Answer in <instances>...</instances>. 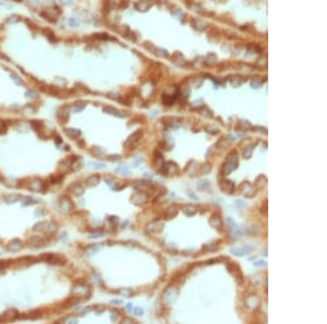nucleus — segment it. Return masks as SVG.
<instances>
[{
  "instance_id": "nucleus-47",
  "label": "nucleus",
  "mask_w": 327,
  "mask_h": 324,
  "mask_svg": "<svg viewBox=\"0 0 327 324\" xmlns=\"http://www.w3.org/2000/svg\"><path fill=\"white\" fill-rule=\"evenodd\" d=\"M92 165H94V168H96V169H103V168H105V164L103 163H90Z\"/></svg>"
},
{
  "instance_id": "nucleus-2",
  "label": "nucleus",
  "mask_w": 327,
  "mask_h": 324,
  "mask_svg": "<svg viewBox=\"0 0 327 324\" xmlns=\"http://www.w3.org/2000/svg\"><path fill=\"white\" fill-rule=\"evenodd\" d=\"M73 298H87L90 295V288L84 284H76L71 289Z\"/></svg>"
},
{
  "instance_id": "nucleus-44",
  "label": "nucleus",
  "mask_w": 327,
  "mask_h": 324,
  "mask_svg": "<svg viewBox=\"0 0 327 324\" xmlns=\"http://www.w3.org/2000/svg\"><path fill=\"white\" fill-rule=\"evenodd\" d=\"M253 265L256 266V267H264V266L267 265V263L264 261H257V262H254Z\"/></svg>"
},
{
  "instance_id": "nucleus-4",
  "label": "nucleus",
  "mask_w": 327,
  "mask_h": 324,
  "mask_svg": "<svg viewBox=\"0 0 327 324\" xmlns=\"http://www.w3.org/2000/svg\"><path fill=\"white\" fill-rule=\"evenodd\" d=\"M27 188L33 192H41L45 190V183L41 178H33L28 181Z\"/></svg>"
},
{
  "instance_id": "nucleus-21",
  "label": "nucleus",
  "mask_w": 327,
  "mask_h": 324,
  "mask_svg": "<svg viewBox=\"0 0 327 324\" xmlns=\"http://www.w3.org/2000/svg\"><path fill=\"white\" fill-rule=\"evenodd\" d=\"M209 224H211V225L213 226L214 228L218 229V228H220V227H222V218H220L218 215H213V216L211 217V219H209Z\"/></svg>"
},
{
  "instance_id": "nucleus-15",
  "label": "nucleus",
  "mask_w": 327,
  "mask_h": 324,
  "mask_svg": "<svg viewBox=\"0 0 327 324\" xmlns=\"http://www.w3.org/2000/svg\"><path fill=\"white\" fill-rule=\"evenodd\" d=\"M58 230V226H57L56 223L54 222H48V223H45V226L43 228V232H45L46 235H54L57 232Z\"/></svg>"
},
{
  "instance_id": "nucleus-9",
  "label": "nucleus",
  "mask_w": 327,
  "mask_h": 324,
  "mask_svg": "<svg viewBox=\"0 0 327 324\" xmlns=\"http://www.w3.org/2000/svg\"><path fill=\"white\" fill-rule=\"evenodd\" d=\"M219 188L222 192L227 194H232L233 191H235V183L230 180H227V179H224L219 182Z\"/></svg>"
},
{
  "instance_id": "nucleus-18",
  "label": "nucleus",
  "mask_w": 327,
  "mask_h": 324,
  "mask_svg": "<svg viewBox=\"0 0 327 324\" xmlns=\"http://www.w3.org/2000/svg\"><path fill=\"white\" fill-rule=\"evenodd\" d=\"M99 181H100V176L95 174V175L90 176L87 179H86V185H87L88 187H95V186L98 185Z\"/></svg>"
},
{
  "instance_id": "nucleus-31",
  "label": "nucleus",
  "mask_w": 327,
  "mask_h": 324,
  "mask_svg": "<svg viewBox=\"0 0 327 324\" xmlns=\"http://www.w3.org/2000/svg\"><path fill=\"white\" fill-rule=\"evenodd\" d=\"M116 172H120V174L122 175H129L130 174V169L127 167V166H120V167L116 168V170H115Z\"/></svg>"
},
{
  "instance_id": "nucleus-17",
  "label": "nucleus",
  "mask_w": 327,
  "mask_h": 324,
  "mask_svg": "<svg viewBox=\"0 0 327 324\" xmlns=\"http://www.w3.org/2000/svg\"><path fill=\"white\" fill-rule=\"evenodd\" d=\"M164 224L160 223L159 221H154L147 226V232H158L163 229Z\"/></svg>"
},
{
  "instance_id": "nucleus-11",
  "label": "nucleus",
  "mask_w": 327,
  "mask_h": 324,
  "mask_svg": "<svg viewBox=\"0 0 327 324\" xmlns=\"http://www.w3.org/2000/svg\"><path fill=\"white\" fill-rule=\"evenodd\" d=\"M69 191L71 192L73 195H76V197H80V195L83 194L84 191H85V187H84L81 182H76V183H73V185L70 186Z\"/></svg>"
},
{
  "instance_id": "nucleus-57",
  "label": "nucleus",
  "mask_w": 327,
  "mask_h": 324,
  "mask_svg": "<svg viewBox=\"0 0 327 324\" xmlns=\"http://www.w3.org/2000/svg\"><path fill=\"white\" fill-rule=\"evenodd\" d=\"M109 222H111V223H117V222H118V217H115V216L110 217Z\"/></svg>"
},
{
  "instance_id": "nucleus-41",
  "label": "nucleus",
  "mask_w": 327,
  "mask_h": 324,
  "mask_svg": "<svg viewBox=\"0 0 327 324\" xmlns=\"http://www.w3.org/2000/svg\"><path fill=\"white\" fill-rule=\"evenodd\" d=\"M39 4V0H27V6L32 7V8H35Z\"/></svg>"
},
{
  "instance_id": "nucleus-59",
  "label": "nucleus",
  "mask_w": 327,
  "mask_h": 324,
  "mask_svg": "<svg viewBox=\"0 0 327 324\" xmlns=\"http://www.w3.org/2000/svg\"><path fill=\"white\" fill-rule=\"evenodd\" d=\"M132 309H133V306H132L131 303H128V305H127V310H128V311H132Z\"/></svg>"
},
{
  "instance_id": "nucleus-25",
  "label": "nucleus",
  "mask_w": 327,
  "mask_h": 324,
  "mask_svg": "<svg viewBox=\"0 0 327 324\" xmlns=\"http://www.w3.org/2000/svg\"><path fill=\"white\" fill-rule=\"evenodd\" d=\"M231 235H232V237L235 239L242 238L244 236V229L242 227H237L233 230H231Z\"/></svg>"
},
{
  "instance_id": "nucleus-43",
  "label": "nucleus",
  "mask_w": 327,
  "mask_h": 324,
  "mask_svg": "<svg viewBox=\"0 0 327 324\" xmlns=\"http://www.w3.org/2000/svg\"><path fill=\"white\" fill-rule=\"evenodd\" d=\"M23 112H31V114H34V112H35V108H34V107H32V106H31V105H26L25 107L23 108Z\"/></svg>"
},
{
  "instance_id": "nucleus-62",
  "label": "nucleus",
  "mask_w": 327,
  "mask_h": 324,
  "mask_svg": "<svg viewBox=\"0 0 327 324\" xmlns=\"http://www.w3.org/2000/svg\"><path fill=\"white\" fill-rule=\"evenodd\" d=\"M1 254H2V253H1V251H0V256H1Z\"/></svg>"
},
{
  "instance_id": "nucleus-23",
  "label": "nucleus",
  "mask_w": 327,
  "mask_h": 324,
  "mask_svg": "<svg viewBox=\"0 0 327 324\" xmlns=\"http://www.w3.org/2000/svg\"><path fill=\"white\" fill-rule=\"evenodd\" d=\"M254 147H255V144H254V143L249 144V145L245 146V148L243 150V157L245 159L251 158L252 153H253V151H254Z\"/></svg>"
},
{
  "instance_id": "nucleus-28",
  "label": "nucleus",
  "mask_w": 327,
  "mask_h": 324,
  "mask_svg": "<svg viewBox=\"0 0 327 324\" xmlns=\"http://www.w3.org/2000/svg\"><path fill=\"white\" fill-rule=\"evenodd\" d=\"M230 253H232L233 256H237V257H243V256H245V252H244L243 248H231Z\"/></svg>"
},
{
  "instance_id": "nucleus-51",
  "label": "nucleus",
  "mask_w": 327,
  "mask_h": 324,
  "mask_svg": "<svg viewBox=\"0 0 327 324\" xmlns=\"http://www.w3.org/2000/svg\"><path fill=\"white\" fill-rule=\"evenodd\" d=\"M59 2H60L62 6H69V4L72 3V0H59Z\"/></svg>"
},
{
  "instance_id": "nucleus-55",
  "label": "nucleus",
  "mask_w": 327,
  "mask_h": 324,
  "mask_svg": "<svg viewBox=\"0 0 327 324\" xmlns=\"http://www.w3.org/2000/svg\"><path fill=\"white\" fill-rule=\"evenodd\" d=\"M6 266H8L7 261H0V270H1V268H4Z\"/></svg>"
},
{
  "instance_id": "nucleus-33",
  "label": "nucleus",
  "mask_w": 327,
  "mask_h": 324,
  "mask_svg": "<svg viewBox=\"0 0 327 324\" xmlns=\"http://www.w3.org/2000/svg\"><path fill=\"white\" fill-rule=\"evenodd\" d=\"M68 24H69L70 26L76 27V26H79V24H80V21H79L78 19H76V17H70V19L68 20Z\"/></svg>"
},
{
  "instance_id": "nucleus-61",
  "label": "nucleus",
  "mask_w": 327,
  "mask_h": 324,
  "mask_svg": "<svg viewBox=\"0 0 327 324\" xmlns=\"http://www.w3.org/2000/svg\"><path fill=\"white\" fill-rule=\"evenodd\" d=\"M95 278H96V279H95V282H96V283L97 284H101V281H100V278H99V277L98 276H95Z\"/></svg>"
},
{
  "instance_id": "nucleus-13",
  "label": "nucleus",
  "mask_w": 327,
  "mask_h": 324,
  "mask_svg": "<svg viewBox=\"0 0 327 324\" xmlns=\"http://www.w3.org/2000/svg\"><path fill=\"white\" fill-rule=\"evenodd\" d=\"M23 248V243L19 239H12L10 242L7 245V249L11 252H17Z\"/></svg>"
},
{
  "instance_id": "nucleus-52",
  "label": "nucleus",
  "mask_w": 327,
  "mask_h": 324,
  "mask_svg": "<svg viewBox=\"0 0 327 324\" xmlns=\"http://www.w3.org/2000/svg\"><path fill=\"white\" fill-rule=\"evenodd\" d=\"M110 319H111L112 322H115V321H117V319H118V314L115 313V312H111V316H110Z\"/></svg>"
},
{
  "instance_id": "nucleus-56",
  "label": "nucleus",
  "mask_w": 327,
  "mask_h": 324,
  "mask_svg": "<svg viewBox=\"0 0 327 324\" xmlns=\"http://www.w3.org/2000/svg\"><path fill=\"white\" fill-rule=\"evenodd\" d=\"M141 162H142V158H141V157L138 159H135V161H134V167H138V165L141 163Z\"/></svg>"
},
{
  "instance_id": "nucleus-8",
  "label": "nucleus",
  "mask_w": 327,
  "mask_h": 324,
  "mask_svg": "<svg viewBox=\"0 0 327 324\" xmlns=\"http://www.w3.org/2000/svg\"><path fill=\"white\" fill-rule=\"evenodd\" d=\"M132 203H134L135 205H141V204H144L149 201V195L142 191L135 192L131 197Z\"/></svg>"
},
{
  "instance_id": "nucleus-39",
  "label": "nucleus",
  "mask_w": 327,
  "mask_h": 324,
  "mask_svg": "<svg viewBox=\"0 0 327 324\" xmlns=\"http://www.w3.org/2000/svg\"><path fill=\"white\" fill-rule=\"evenodd\" d=\"M132 311H133V313L135 314V316L140 317V316H143V313H144V311H143V309L141 307H135L132 309Z\"/></svg>"
},
{
  "instance_id": "nucleus-12",
  "label": "nucleus",
  "mask_w": 327,
  "mask_h": 324,
  "mask_svg": "<svg viewBox=\"0 0 327 324\" xmlns=\"http://www.w3.org/2000/svg\"><path fill=\"white\" fill-rule=\"evenodd\" d=\"M143 137V132L142 130H136L134 133H132L131 135H130L129 137L127 139V141L124 142V145L125 146H130L132 145V144L136 143V142L139 141V140L141 139V137Z\"/></svg>"
},
{
  "instance_id": "nucleus-45",
  "label": "nucleus",
  "mask_w": 327,
  "mask_h": 324,
  "mask_svg": "<svg viewBox=\"0 0 327 324\" xmlns=\"http://www.w3.org/2000/svg\"><path fill=\"white\" fill-rule=\"evenodd\" d=\"M242 248H243L245 254H249V253H251V252L253 251V247H252V246L246 245V246H244V247H242Z\"/></svg>"
},
{
  "instance_id": "nucleus-60",
  "label": "nucleus",
  "mask_w": 327,
  "mask_h": 324,
  "mask_svg": "<svg viewBox=\"0 0 327 324\" xmlns=\"http://www.w3.org/2000/svg\"><path fill=\"white\" fill-rule=\"evenodd\" d=\"M122 322H123V323H127V322H129V323H134V321L132 320V319H124V320L122 321Z\"/></svg>"
},
{
  "instance_id": "nucleus-40",
  "label": "nucleus",
  "mask_w": 327,
  "mask_h": 324,
  "mask_svg": "<svg viewBox=\"0 0 327 324\" xmlns=\"http://www.w3.org/2000/svg\"><path fill=\"white\" fill-rule=\"evenodd\" d=\"M119 292H120V294H122V295H124L125 297H130L132 295V290L129 289V288H122V289H121Z\"/></svg>"
},
{
  "instance_id": "nucleus-50",
  "label": "nucleus",
  "mask_w": 327,
  "mask_h": 324,
  "mask_svg": "<svg viewBox=\"0 0 327 324\" xmlns=\"http://www.w3.org/2000/svg\"><path fill=\"white\" fill-rule=\"evenodd\" d=\"M261 84H262V81H257V80H253V81L251 82V85L253 86V87H257V86H260Z\"/></svg>"
},
{
  "instance_id": "nucleus-29",
  "label": "nucleus",
  "mask_w": 327,
  "mask_h": 324,
  "mask_svg": "<svg viewBox=\"0 0 327 324\" xmlns=\"http://www.w3.org/2000/svg\"><path fill=\"white\" fill-rule=\"evenodd\" d=\"M90 153H92L93 155H95V156H101V155L105 154V150H103V148L100 147H93L92 150H90Z\"/></svg>"
},
{
  "instance_id": "nucleus-49",
  "label": "nucleus",
  "mask_w": 327,
  "mask_h": 324,
  "mask_svg": "<svg viewBox=\"0 0 327 324\" xmlns=\"http://www.w3.org/2000/svg\"><path fill=\"white\" fill-rule=\"evenodd\" d=\"M26 97H30V98H34L35 96H36V93L34 92V91H27V92L25 93Z\"/></svg>"
},
{
  "instance_id": "nucleus-7",
  "label": "nucleus",
  "mask_w": 327,
  "mask_h": 324,
  "mask_svg": "<svg viewBox=\"0 0 327 324\" xmlns=\"http://www.w3.org/2000/svg\"><path fill=\"white\" fill-rule=\"evenodd\" d=\"M239 190L241 191V193L245 195L246 197H254L256 193L254 187L250 182H247V181L242 182V185L239 187Z\"/></svg>"
},
{
  "instance_id": "nucleus-37",
  "label": "nucleus",
  "mask_w": 327,
  "mask_h": 324,
  "mask_svg": "<svg viewBox=\"0 0 327 324\" xmlns=\"http://www.w3.org/2000/svg\"><path fill=\"white\" fill-rule=\"evenodd\" d=\"M45 223L46 222H38V223H36L34 225V227H33V230H43Z\"/></svg>"
},
{
  "instance_id": "nucleus-14",
  "label": "nucleus",
  "mask_w": 327,
  "mask_h": 324,
  "mask_svg": "<svg viewBox=\"0 0 327 324\" xmlns=\"http://www.w3.org/2000/svg\"><path fill=\"white\" fill-rule=\"evenodd\" d=\"M260 303L261 300L256 295H251V296H249L245 299V305L249 308H251V309H256L260 306Z\"/></svg>"
},
{
  "instance_id": "nucleus-53",
  "label": "nucleus",
  "mask_w": 327,
  "mask_h": 324,
  "mask_svg": "<svg viewBox=\"0 0 327 324\" xmlns=\"http://www.w3.org/2000/svg\"><path fill=\"white\" fill-rule=\"evenodd\" d=\"M100 237H103V234H94V235H90V238L96 239V238H100Z\"/></svg>"
},
{
  "instance_id": "nucleus-3",
  "label": "nucleus",
  "mask_w": 327,
  "mask_h": 324,
  "mask_svg": "<svg viewBox=\"0 0 327 324\" xmlns=\"http://www.w3.org/2000/svg\"><path fill=\"white\" fill-rule=\"evenodd\" d=\"M41 260L51 264H65L66 261H67L63 256H61V254H54V253L44 254V256L41 257Z\"/></svg>"
},
{
  "instance_id": "nucleus-10",
  "label": "nucleus",
  "mask_w": 327,
  "mask_h": 324,
  "mask_svg": "<svg viewBox=\"0 0 327 324\" xmlns=\"http://www.w3.org/2000/svg\"><path fill=\"white\" fill-rule=\"evenodd\" d=\"M28 246L32 248H41L45 246V239L41 236H31L28 239Z\"/></svg>"
},
{
  "instance_id": "nucleus-19",
  "label": "nucleus",
  "mask_w": 327,
  "mask_h": 324,
  "mask_svg": "<svg viewBox=\"0 0 327 324\" xmlns=\"http://www.w3.org/2000/svg\"><path fill=\"white\" fill-rule=\"evenodd\" d=\"M69 115H70V108L68 107V106H66V107H62L58 112V118H60L62 122H66V121L68 120V118H69Z\"/></svg>"
},
{
  "instance_id": "nucleus-1",
  "label": "nucleus",
  "mask_w": 327,
  "mask_h": 324,
  "mask_svg": "<svg viewBox=\"0 0 327 324\" xmlns=\"http://www.w3.org/2000/svg\"><path fill=\"white\" fill-rule=\"evenodd\" d=\"M239 165V158H238V153L237 151H232L230 154L227 156L226 162L224 163L222 167V176H227V175L231 174L233 170H236Z\"/></svg>"
},
{
  "instance_id": "nucleus-27",
  "label": "nucleus",
  "mask_w": 327,
  "mask_h": 324,
  "mask_svg": "<svg viewBox=\"0 0 327 324\" xmlns=\"http://www.w3.org/2000/svg\"><path fill=\"white\" fill-rule=\"evenodd\" d=\"M177 213H178V211L176 210V206L171 205L170 207L167 208V212H166V217H167V218H173V217L177 215Z\"/></svg>"
},
{
  "instance_id": "nucleus-22",
  "label": "nucleus",
  "mask_w": 327,
  "mask_h": 324,
  "mask_svg": "<svg viewBox=\"0 0 327 324\" xmlns=\"http://www.w3.org/2000/svg\"><path fill=\"white\" fill-rule=\"evenodd\" d=\"M183 212H184V214L188 215V216H193V215L196 214V212H198V207L192 205V204H188V205H185L184 207H183Z\"/></svg>"
},
{
  "instance_id": "nucleus-20",
  "label": "nucleus",
  "mask_w": 327,
  "mask_h": 324,
  "mask_svg": "<svg viewBox=\"0 0 327 324\" xmlns=\"http://www.w3.org/2000/svg\"><path fill=\"white\" fill-rule=\"evenodd\" d=\"M65 133L70 137V139H79L81 137V131L73 128H67L65 129Z\"/></svg>"
},
{
  "instance_id": "nucleus-26",
  "label": "nucleus",
  "mask_w": 327,
  "mask_h": 324,
  "mask_svg": "<svg viewBox=\"0 0 327 324\" xmlns=\"http://www.w3.org/2000/svg\"><path fill=\"white\" fill-rule=\"evenodd\" d=\"M104 112L108 115H111V116H117V117H123L122 115L119 114V112L114 107H104Z\"/></svg>"
},
{
  "instance_id": "nucleus-32",
  "label": "nucleus",
  "mask_w": 327,
  "mask_h": 324,
  "mask_svg": "<svg viewBox=\"0 0 327 324\" xmlns=\"http://www.w3.org/2000/svg\"><path fill=\"white\" fill-rule=\"evenodd\" d=\"M38 200H34V199H32V197H25V201H23V202H22V204H23V205L24 206H26V205H33V204H36V203H38Z\"/></svg>"
},
{
  "instance_id": "nucleus-42",
  "label": "nucleus",
  "mask_w": 327,
  "mask_h": 324,
  "mask_svg": "<svg viewBox=\"0 0 327 324\" xmlns=\"http://www.w3.org/2000/svg\"><path fill=\"white\" fill-rule=\"evenodd\" d=\"M19 21V17H15V15H13V17H9L8 19H7V23H17V22Z\"/></svg>"
},
{
  "instance_id": "nucleus-5",
  "label": "nucleus",
  "mask_w": 327,
  "mask_h": 324,
  "mask_svg": "<svg viewBox=\"0 0 327 324\" xmlns=\"http://www.w3.org/2000/svg\"><path fill=\"white\" fill-rule=\"evenodd\" d=\"M17 317H19L17 310L11 308V309L6 310V311L1 314V317H0V322H11V321H14L15 319H17Z\"/></svg>"
},
{
  "instance_id": "nucleus-58",
  "label": "nucleus",
  "mask_w": 327,
  "mask_h": 324,
  "mask_svg": "<svg viewBox=\"0 0 327 324\" xmlns=\"http://www.w3.org/2000/svg\"><path fill=\"white\" fill-rule=\"evenodd\" d=\"M112 305H121L122 303V300H111Z\"/></svg>"
},
{
  "instance_id": "nucleus-16",
  "label": "nucleus",
  "mask_w": 327,
  "mask_h": 324,
  "mask_svg": "<svg viewBox=\"0 0 327 324\" xmlns=\"http://www.w3.org/2000/svg\"><path fill=\"white\" fill-rule=\"evenodd\" d=\"M152 6H153L152 0H140V1L135 3V8L139 11H147Z\"/></svg>"
},
{
  "instance_id": "nucleus-6",
  "label": "nucleus",
  "mask_w": 327,
  "mask_h": 324,
  "mask_svg": "<svg viewBox=\"0 0 327 324\" xmlns=\"http://www.w3.org/2000/svg\"><path fill=\"white\" fill-rule=\"evenodd\" d=\"M73 207H74L73 202H72L71 199H70L69 197H67V195L62 197L60 199V201H59V208H60L62 212L68 213L73 210Z\"/></svg>"
},
{
  "instance_id": "nucleus-36",
  "label": "nucleus",
  "mask_w": 327,
  "mask_h": 324,
  "mask_svg": "<svg viewBox=\"0 0 327 324\" xmlns=\"http://www.w3.org/2000/svg\"><path fill=\"white\" fill-rule=\"evenodd\" d=\"M227 223H228L229 227H230V230H233L235 228L238 227L237 224H236V222L233 221V219L231 218V217H228V218H227Z\"/></svg>"
},
{
  "instance_id": "nucleus-38",
  "label": "nucleus",
  "mask_w": 327,
  "mask_h": 324,
  "mask_svg": "<svg viewBox=\"0 0 327 324\" xmlns=\"http://www.w3.org/2000/svg\"><path fill=\"white\" fill-rule=\"evenodd\" d=\"M235 206L237 208H242L244 207V206H246V202L242 201V200H237V201L235 202Z\"/></svg>"
},
{
  "instance_id": "nucleus-24",
  "label": "nucleus",
  "mask_w": 327,
  "mask_h": 324,
  "mask_svg": "<svg viewBox=\"0 0 327 324\" xmlns=\"http://www.w3.org/2000/svg\"><path fill=\"white\" fill-rule=\"evenodd\" d=\"M4 199V202L8 204H11V203H15V202L20 201L21 200V197H20L19 194H9V195H6V197H3Z\"/></svg>"
},
{
  "instance_id": "nucleus-34",
  "label": "nucleus",
  "mask_w": 327,
  "mask_h": 324,
  "mask_svg": "<svg viewBox=\"0 0 327 324\" xmlns=\"http://www.w3.org/2000/svg\"><path fill=\"white\" fill-rule=\"evenodd\" d=\"M84 108H85L84 104H76V105L73 106V108H72V110H73V112H81Z\"/></svg>"
},
{
  "instance_id": "nucleus-54",
  "label": "nucleus",
  "mask_w": 327,
  "mask_h": 324,
  "mask_svg": "<svg viewBox=\"0 0 327 324\" xmlns=\"http://www.w3.org/2000/svg\"><path fill=\"white\" fill-rule=\"evenodd\" d=\"M188 195H189V197H191V199H192V200H198V197H196V195H195V194H194V193H192V192H191V191H189V192H188Z\"/></svg>"
},
{
  "instance_id": "nucleus-48",
  "label": "nucleus",
  "mask_w": 327,
  "mask_h": 324,
  "mask_svg": "<svg viewBox=\"0 0 327 324\" xmlns=\"http://www.w3.org/2000/svg\"><path fill=\"white\" fill-rule=\"evenodd\" d=\"M107 159L108 161H111V162L119 161V159H120V156H119V155H109V156L107 157Z\"/></svg>"
},
{
  "instance_id": "nucleus-46",
  "label": "nucleus",
  "mask_w": 327,
  "mask_h": 324,
  "mask_svg": "<svg viewBox=\"0 0 327 324\" xmlns=\"http://www.w3.org/2000/svg\"><path fill=\"white\" fill-rule=\"evenodd\" d=\"M62 321H65L66 323H78V319L72 318V317H69V318L65 319V320H62Z\"/></svg>"
},
{
  "instance_id": "nucleus-30",
  "label": "nucleus",
  "mask_w": 327,
  "mask_h": 324,
  "mask_svg": "<svg viewBox=\"0 0 327 324\" xmlns=\"http://www.w3.org/2000/svg\"><path fill=\"white\" fill-rule=\"evenodd\" d=\"M10 77H11V79H12V81L14 82L17 85H23V81H22V79L17 74H15V73H11Z\"/></svg>"
},
{
  "instance_id": "nucleus-35",
  "label": "nucleus",
  "mask_w": 327,
  "mask_h": 324,
  "mask_svg": "<svg viewBox=\"0 0 327 324\" xmlns=\"http://www.w3.org/2000/svg\"><path fill=\"white\" fill-rule=\"evenodd\" d=\"M31 125H32V127L34 128L36 131H39L41 128H43V123H41V121H32Z\"/></svg>"
}]
</instances>
